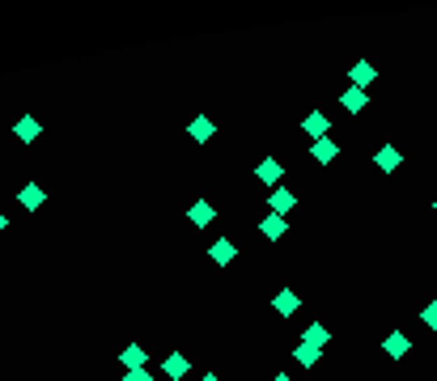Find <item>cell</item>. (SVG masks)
Returning <instances> with one entry per match:
<instances>
[{"label": "cell", "mask_w": 437, "mask_h": 381, "mask_svg": "<svg viewBox=\"0 0 437 381\" xmlns=\"http://www.w3.org/2000/svg\"><path fill=\"white\" fill-rule=\"evenodd\" d=\"M285 229H289V225H285V216H276V212H267V216H263V225H259V233H263L267 242L285 238Z\"/></svg>", "instance_id": "8992f818"}, {"label": "cell", "mask_w": 437, "mask_h": 381, "mask_svg": "<svg viewBox=\"0 0 437 381\" xmlns=\"http://www.w3.org/2000/svg\"><path fill=\"white\" fill-rule=\"evenodd\" d=\"M200 381H221V377H216V373H204V377H200Z\"/></svg>", "instance_id": "7402d4cb"}, {"label": "cell", "mask_w": 437, "mask_h": 381, "mask_svg": "<svg viewBox=\"0 0 437 381\" xmlns=\"http://www.w3.org/2000/svg\"><path fill=\"white\" fill-rule=\"evenodd\" d=\"M208 254H212V263H216V267H225V263H234V254H238V250H234V242H230V238H216Z\"/></svg>", "instance_id": "ba28073f"}, {"label": "cell", "mask_w": 437, "mask_h": 381, "mask_svg": "<svg viewBox=\"0 0 437 381\" xmlns=\"http://www.w3.org/2000/svg\"><path fill=\"white\" fill-rule=\"evenodd\" d=\"M255 178L267 182V187H276V182L285 178V166H281V161H259V166H255Z\"/></svg>", "instance_id": "5b68a950"}, {"label": "cell", "mask_w": 437, "mask_h": 381, "mask_svg": "<svg viewBox=\"0 0 437 381\" xmlns=\"http://www.w3.org/2000/svg\"><path fill=\"white\" fill-rule=\"evenodd\" d=\"M191 221L195 225H212L216 221V208L212 203H191Z\"/></svg>", "instance_id": "d6986e66"}, {"label": "cell", "mask_w": 437, "mask_h": 381, "mask_svg": "<svg viewBox=\"0 0 437 381\" xmlns=\"http://www.w3.org/2000/svg\"><path fill=\"white\" fill-rule=\"evenodd\" d=\"M327 339H332V335H327V326H306V335H302V343H310V348H327Z\"/></svg>", "instance_id": "ac0fdd59"}, {"label": "cell", "mask_w": 437, "mask_h": 381, "mask_svg": "<svg viewBox=\"0 0 437 381\" xmlns=\"http://www.w3.org/2000/svg\"><path fill=\"white\" fill-rule=\"evenodd\" d=\"M297 305H302V297H297L293 288H281L276 297H272V309H276L281 318H289V313H297Z\"/></svg>", "instance_id": "3957f363"}, {"label": "cell", "mask_w": 437, "mask_h": 381, "mask_svg": "<svg viewBox=\"0 0 437 381\" xmlns=\"http://www.w3.org/2000/svg\"><path fill=\"white\" fill-rule=\"evenodd\" d=\"M336 153H340V148H336V140H327V136H323V140H314V148H310V157L318 161V166H332Z\"/></svg>", "instance_id": "52a82bcc"}, {"label": "cell", "mask_w": 437, "mask_h": 381, "mask_svg": "<svg viewBox=\"0 0 437 381\" xmlns=\"http://www.w3.org/2000/svg\"><path fill=\"white\" fill-rule=\"evenodd\" d=\"M433 212H437V199H433Z\"/></svg>", "instance_id": "d4e9b609"}, {"label": "cell", "mask_w": 437, "mask_h": 381, "mask_svg": "<svg viewBox=\"0 0 437 381\" xmlns=\"http://www.w3.org/2000/svg\"><path fill=\"white\" fill-rule=\"evenodd\" d=\"M348 77H353V89H365V85L373 81V64H369V60H361V64H353V72H348Z\"/></svg>", "instance_id": "5bb4252c"}, {"label": "cell", "mask_w": 437, "mask_h": 381, "mask_svg": "<svg viewBox=\"0 0 437 381\" xmlns=\"http://www.w3.org/2000/svg\"><path fill=\"white\" fill-rule=\"evenodd\" d=\"M13 136H17L22 144H34V140L43 136V123H38L34 115H22V119H17V127H13Z\"/></svg>", "instance_id": "7a4b0ae2"}, {"label": "cell", "mask_w": 437, "mask_h": 381, "mask_svg": "<svg viewBox=\"0 0 437 381\" xmlns=\"http://www.w3.org/2000/svg\"><path fill=\"white\" fill-rule=\"evenodd\" d=\"M382 348H387V356H408V335L403 331H395V335H387V343H382Z\"/></svg>", "instance_id": "e0dca14e"}, {"label": "cell", "mask_w": 437, "mask_h": 381, "mask_svg": "<svg viewBox=\"0 0 437 381\" xmlns=\"http://www.w3.org/2000/svg\"><path fill=\"white\" fill-rule=\"evenodd\" d=\"M187 136L204 144V140H212V136H216V123H212V119H195V123L187 127Z\"/></svg>", "instance_id": "9a60e30c"}, {"label": "cell", "mask_w": 437, "mask_h": 381, "mask_svg": "<svg viewBox=\"0 0 437 381\" xmlns=\"http://www.w3.org/2000/svg\"><path fill=\"white\" fill-rule=\"evenodd\" d=\"M373 161H378V170H387V174H391V170H399V161H403V157H399V148H395V144H382Z\"/></svg>", "instance_id": "30bf717a"}, {"label": "cell", "mask_w": 437, "mask_h": 381, "mask_svg": "<svg viewBox=\"0 0 437 381\" xmlns=\"http://www.w3.org/2000/svg\"><path fill=\"white\" fill-rule=\"evenodd\" d=\"M340 102H344V111H348V115H357V111H365L369 89H344V93H340Z\"/></svg>", "instance_id": "8fae6325"}, {"label": "cell", "mask_w": 437, "mask_h": 381, "mask_svg": "<svg viewBox=\"0 0 437 381\" xmlns=\"http://www.w3.org/2000/svg\"><path fill=\"white\" fill-rule=\"evenodd\" d=\"M318 352H323V348H310V343H297V348H293V360H297L302 368H314V364H318Z\"/></svg>", "instance_id": "2e32d148"}, {"label": "cell", "mask_w": 437, "mask_h": 381, "mask_svg": "<svg viewBox=\"0 0 437 381\" xmlns=\"http://www.w3.org/2000/svg\"><path fill=\"white\" fill-rule=\"evenodd\" d=\"M293 203H297V199H293V191H285V187H272V191H267V208L276 212V216H285Z\"/></svg>", "instance_id": "277c9868"}, {"label": "cell", "mask_w": 437, "mask_h": 381, "mask_svg": "<svg viewBox=\"0 0 437 381\" xmlns=\"http://www.w3.org/2000/svg\"><path fill=\"white\" fill-rule=\"evenodd\" d=\"M124 381H153V377H149V368H132V373H128Z\"/></svg>", "instance_id": "44dd1931"}, {"label": "cell", "mask_w": 437, "mask_h": 381, "mask_svg": "<svg viewBox=\"0 0 437 381\" xmlns=\"http://www.w3.org/2000/svg\"><path fill=\"white\" fill-rule=\"evenodd\" d=\"M424 322H429V331H437V301L424 305Z\"/></svg>", "instance_id": "ffe728a7"}, {"label": "cell", "mask_w": 437, "mask_h": 381, "mask_svg": "<svg viewBox=\"0 0 437 381\" xmlns=\"http://www.w3.org/2000/svg\"><path fill=\"white\" fill-rule=\"evenodd\" d=\"M161 368H166V377H170V381H179V377H187V368H191V360H187L183 352H175V356H170L166 364H161Z\"/></svg>", "instance_id": "7c38bea8"}, {"label": "cell", "mask_w": 437, "mask_h": 381, "mask_svg": "<svg viewBox=\"0 0 437 381\" xmlns=\"http://www.w3.org/2000/svg\"><path fill=\"white\" fill-rule=\"evenodd\" d=\"M5 225H9V221H5V212H0V233H5Z\"/></svg>", "instance_id": "cb8c5ba5"}, {"label": "cell", "mask_w": 437, "mask_h": 381, "mask_svg": "<svg viewBox=\"0 0 437 381\" xmlns=\"http://www.w3.org/2000/svg\"><path fill=\"white\" fill-rule=\"evenodd\" d=\"M272 381H293V377H285V373H276V377H272Z\"/></svg>", "instance_id": "603a6c76"}, {"label": "cell", "mask_w": 437, "mask_h": 381, "mask_svg": "<svg viewBox=\"0 0 437 381\" xmlns=\"http://www.w3.org/2000/svg\"><path fill=\"white\" fill-rule=\"evenodd\" d=\"M302 127H306L310 136H318V140H323V136H327V127H332V123H327V115H323V111H310Z\"/></svg>", "instance_id": "4fadbf2b"}, {"label": "cell", "mask_w": 437, "mask_h": 381, "mask_svg": "<svg viewBox=\"0 0 437 381\" xmlns=\"http://www.w3.org/2000/svg\"><path fill=\"white\" fill-rule=\"evenodd\" d=\"M119 360H124V368H128V373H132V368H145V364H149V352H145V348H140V343H128V348H124V356H119Z\"/></svg>", "instance_id": "9c48e42d"}, {"label": "cell", "mask_w": 437, "mask_h": 381, "mask_svg": "<svg viewBox=\"0 0 437 381\" xmlns=\"http://www.w3.org/2000/svg\"><path fill=\"white\" fill-rule=\"evenodd\" d=\"M17 203H22V208H26V212H38V208H43V203H47V191H43V187H38V182H26V187H22V191H17Z\"/></svg>", "instance_id": "6da1fadb"}]
</instances>
